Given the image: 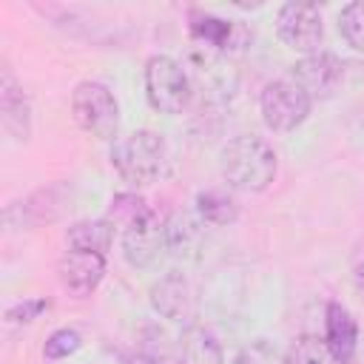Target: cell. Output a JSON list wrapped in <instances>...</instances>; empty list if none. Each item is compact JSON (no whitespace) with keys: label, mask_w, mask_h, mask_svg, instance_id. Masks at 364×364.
Wrapping results in <instances>:
<instances>
[{"label":"cell","mask_w":364,"mask_h":364,"mask_svg":"<svg viewBox=\"0 0 364 364\" xmlns=\"http://www.w3.org/2000/svg\"><path fill=\"white\" fill-rule=\"evenodd\" d=\"M219 171L233 191L262 193L270 188L279 171V156L273 145L256 134L233 136L219 154Z\"/></svg>","instance_id":"1"},{"label":"cell","mask_w":364,"mask_h":364,"mask_svg":"<svg viewBox=\"0 0 364 364\" xmlns=\"http://www.w3.org/2000/svg\"><path fill=\"white\" fill-rule=\"evenodd\" d=\"M111 165L128 185H154L168 171L165 136L148 128L117 136L111 145Z\"/></svg>","instance_id":"2"},{"label":"cell","mask_w":364,"mask_h":364,"mask_svg":"<svg viewBox=\"0 0 364 364\" xmlns=\"http://www.w3.org/2000/svg\"><path fill=\"white\" fill-rule=\"evenodd\" d=\"M71 114L77 125L102 142H114L119 131V105L108 85L97 80H82L71 91Z\"/></svg>","instance_id":"3"},{"label":"cell","mask_w":364,"mask_h":364,"mask_svg":"<svg viewBox=\"0 0 364 364\" xmlns=\"http://www.w3.org/2000/svg\"><path fill=\"white\" fill-rule=\"evenodd\" d=\"M191 77L168 54H154L145 63V97L159 114H182L191 102Z\"/></svg>","instance_id":"4"},{"label":"cell","mask_w":364,"mask_h":364,"mask_svg":"<svg viewBox=\"0 0 364 364\" xmlns=\"http://www.w3.org/2000/svg\"><path fill=\"white\" fill-rule=\"evenodd\" d=\"M259 108H262L264 125L273 134H290L310 117L313 100L290 77H282V80H273L262 88Z\"/></svg>","instance_id":"5"},{"label":"cell","mask_w":364,"mask_h":364,"mask_svg":"<svg viewBox=\"0 0 364 364\" xmlns=\"http://www.w3.org/2000/svg\"><path fill=\"white\" fill-rule=\"evenodd\" d=\"M276 34L293 51H304V54L318 51L324 40V20H321L318 6L284 3L276 14Z\"/></svg>","instance_id":"6"},{"label":"cell","mask_w":364,"mask_h":364,"mask_svg":"<svg viewBox=\"0 0 364 364\" xmlns=\"http://www.w3.org/2000/svg\"><path fill=\"white\" fill-rule=\"evenodd\" d=\"M162 250H168V233H165V222L154 210H145L139 219L125 225L122 256L131 267H151L162 256Z\"/></svg>","instance_id":"7"},{"label":"cell","mask_w":364,"mask_h":364,"mask_svg":"<svg viewBox=\"0 0 364 364\" xmlns=\"http://www.w3.org/2000/svg\"><path fill=\"white\" fill-rule=\"evenodd\" d=\"M344 77V63L330 54V51H313V54H304L293 68H290V80L310 97H330L338 82Z\"/></svg>","instance_id":"8"},{"label":"cell","mask_w":364,"mask_h":364,"mask_svg":"<svg viewBox=\"0 0 364 364\" xmlns=\"http://www.w3.org/2000/svg\"><path fill=\"white\" fill-rule=\"evenodd\" d=\"M57 273H60V284L71 296L85 299L100 287L105 276V256L88 250H65V256L57 264Z\"/></svg>","instance_id":"9"},{"label":"cell","mask_w":364,"mask_h":364,"mask_svg":"<svg viewBox=\"0 0 364 364\" xmlns=\"http://www.w3.org/2000/svg\"><path fill=\"white\" fill-rule=\"evenodd\" d=\"M0 119L17 142H26L31 136V105L9 65H3L0 71Z\"/></svg>","instance_id":"10"},{"label":"cell","mask_w":364,"mask_h":364,"mask_svg":"<svg viewBox=\"0 0 364 364\" xmlns=\"http://www.w3.org/2000/svg\"><path fill=\"white\" fill-rule=\"evenodd\" d=\"M151 304L159 316L182 321L193 313L196 296H193V287H191L188 279H182L179 273H168L151 287Z\"/></svg>","instance_id":"11"},{"label":"cell","mask_w":364,"mask_h":364,"mask_svg":"<svg viewBox=\"0 0 364 364\" xmlns=\"http://www.w3.org/2000/svg\"><path fill=\"white\" fill-rule=\"evenodd\" d=\"M324 341L338 364H350L358 347V327L341 301H330L324 310Z\"/></svg>","instance_id":"12"},{"label":"cell","mask_w":364,"mask_h":364,"mask_svg":"<svg viewBox=\"0 0 364 364\" xmlns=\"http://www.w3.org/2000/svg\"><path fill=\"white\" fill-rule=\"evenodd\" d=\"M188 31H191L193 43H199L202 48H210V51H228L245 40V31L239 23L222 20V17L208 14V11H193Z\"/></svg>","instance_id":"13"},{"label":"cell","mask_w":364,"mask_h":364,"mask_svg":"<svg viewBox=\"0 0 364 364\" xmlns=\"http://www.w3.org/2000/svg\"><path fill=\"white\" fill-rule=\"evenodd\" d=\"M179 364H225L222 355V344L216 341V336L199 324L188 327L179 338Z\"/></svg>","instance_id":"14"},{"label":"cell","mask_w":364,"mask_h":364,"mask_svg":"<svg viewBox=\"0 0 364 364\" xmlns=\"http://www.w3.org/2000/svg\"><path fill=\"white\" fill-rule=\"evenodd\" d=\"M65 242L71 250H88V253H108L114 245V222L111 219H82L74 222L65 233Z\"/></svg>","instance_id":"15"},{"label":"cell","mask_w":364,"mask_h":364,"mask_svg":"<svg viewBox=\"0 0 364 364\" xmlns=\"http://www.w3.org/2000/svg\"><path fill=\"white\" fill-rule=\"evenodd\" d=\"M168 233V250L182 259H196L202 247V225L191 219L188 213H173L171 222H165Z\"/></svg>","instance_id":"16"},{"label":"cell","mask_w":364,"mask_h":364,"mask_svg":"<svg viewBox=\"0 0 364 364\" xmlns=\"http://www.w3.org/2000/svg\"><path fill=\"white\" fill-rule=\"evenodd\" d=\"M196 213L205 225H216V228H225V225H233L236 216H239V205L236 199L228 193V191H219V188H208V191H199L196 193Z\"/></svg>","instance_id":"17"},{"label":"cell","mask_w":364,"mask_h":364,"mask_svg":"<svg viewBox=\"0 0 364 364\" xmlns=\"http://www.w3.org/2000/svg\"><path fill=\"white\" fill-rule=\"evenodd\" d=\"M284 364H338V361L330 353V347H327L324 338L307 333V336H299L290 344V350L284 355Z\"/></svg>","instance_id":"18"},{"label":"cell","mask_w":364,"mask_h":364,"mask_svg":"<svg viewBox=\"0 0 364 364\" xmlns=\"http://www.w3.org/2000/svg\"><path fill=\"white\" fill-rule=\"evenodd\" d=\"M338 31L344 37V43L355 51H364V3H347L338 14Z\"/></svg>","instance_id":"19"},{"label":"cell","mask_w":364,"mask_h":364,"mask_svg":"<svg viewBox=\"0 0 364 364\" xmlns=\"http://www.w3.org/2000/svg\"><path fill=\"white\" fill-rule=\"evenodd\" d=\"M80 347H82V336H80L74 327H60V330H54V333L46 338L43 355H46L48 361H63V358L74 355Z\"/></svg>","instance_id":"20"},{"label":"cell","mask_w":364,"mask_h":364,"mask_svg":"<svg viewBox=\"0 0 364 364\" xmlns=\"http://www.w3.org/2000/svg\"><path fill=\"white\" fill-rule=\"evenodd\" d=\"M151 333H154V341H145L136 353H125L122 361H125V364H179V361H173V358L168 355L165 336L156 333V330H151Z\"/></svg>","instance_id":"21"},{"label":"cell","mask_w":364,"mask_h":364,"mask_svg":"<svg viewBox=\"0 0 364 364\" xmlns=\"http://www.w3.org/2000/svg\"><path fill=\"white\" fill-rule=\"evenodd\" d=\"M233 364H284V361L279 358V350L267 338H253L239 347Z\"/></svg>","instance_id":"22"},{"label":"cell","mask_w":364,"mask_h":364,"mask_svg":"<svg viewBox=\"0 0 364 364\" xmlns=\"http://www.w3.org/2000/svg\"><path fill=\"white\" fill-rule=\"evenodd\" d=\"M145 210H151V208L136 193H117L111 199V222H122V228L131 225L134 219H139Z\"/></svg>","instance_id":"23"},{"label":"cell","mask_w":364,"mask_h":364,"mask_svg":"<svg viewBox=\"0 0 364 364\" xmlns=\"http://www.w3.org/2000/svg\"><path fill=\"white\" fill-rule=\"evenodd\" d=\"M48 307H51L48 299H23V301H17L6 310V321L9 324H28V321L40 318Z\"/></svg>","instance_id":"24"},{"label":"cell","mask_w":364,"mask_h":364,"mask_svg":"<svg viewBox=\"0 0 364 364\" xmlns=\"http://www.w3.org/2000/svg\"><path fill=\"white\" fill-rule=\"evenodd\" d=\"M353 284H355V290H358V296L364 299V256L355 262V267H353Z\"/></svg>","instance_id":"25"}]
</instances>
